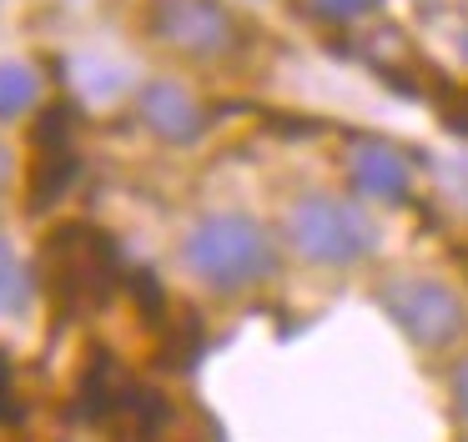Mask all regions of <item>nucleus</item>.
Listing matches in <instances>:
<instances>
[{
  "mask_svg": "<svg viewBox=\"0 0 468 442\" xmlns=\"http://www.w3.org/2000/svg\"><path fill=\"white\" fill-rule=\"evenodd\" d=\"M182 267L192 271L197 287L232 297L272 277L277 247L262 221L247 211H207L182 237Z\"/></svg>",
  "mask_w": 468,
  "mask_h": 442,
  "instance_id": "1",
  "label": "nucleus"
},
{
  "mask_svg": "<svg viewBox=\"0 0 468 442\" xmlns=\"http://www.w3.org/2000/svg\"><path fill=\"white\" fill-rule=\"evenodd\" d=\"M287 241L317 267H353L373 251L378 231L353 201L343 196H303L287 211Z\"/></svg>",
  "mask_w": 468,
  "mask_h": 442,
  "instance_id": "2",
  "label": "nucleus"
},
{
  "mask_svg": "<svg viewBox=\"0 0 468 442\" xmlns=\"http://www.w3.org/2000/svg\"><path fill=\"white\" fill-rule=\"evenodd\" d=\"M46 271H51V287H56L61 311H71V317L101 307V301L116 291V281H126L122 267H116V247L101 237V231H91V226L56 231Z\"/></svg>",
  "mask_w": 468,
  "mask_h": 442,
  "instance_id": "3",
  "label": "nucleus"
},
{
  "mask_svg": "<svg viewBox=\"0 0 468 442\" xmlns=\"http://www.w3.org/2000/svg\"><path fill=\"white\" fill-rule=\"evenodd\" d=\"M383 301L418 347H448L468 327L458 291H448L433 277H398L393 287H383Z\"/></svg>",
  "mask_w": 468,
  "mask_h": 442,
  "instance_id": "4",
  "label": "nucleus"
},
{
  "mask_svg": "<svg viewBox=\"0 0 468 442\" xmlns=\"http://www.w3.org/2000/svg\"><path fill=\"white\" fill-rule=\"evenodd\" d=\"M152 30L192 60H217L237 46V20L222 0H156Z\"/></svg>",
  "mask_w": 468,
  "mask_h": 442,
  "instance_id": "5",
  "label": "nucleus"
},
{
  "mask_svg": "<svg viewBox=\"0 0 468 442\" xmlns=\"http://www.w3.org/2000/svg\"><path fill=\"white\" fill-rule=\"evenodd\" d=\"M142 121H146L152 136L172 141V146L197 141L202 126H207L202 100H197L182 80H152V86H142Z\"/></svg>",
  "mask_w": 468,
  "mask_h": 442,
  "instance_id": "6",
  "label": "nucleus"
},
{
  "mask_svg": "<svg viewBox=\"0 0 468 442\" xmlns=\"http://www.w3.org/2000/svg\"><path fill=\"white\" fill-rule=\"evenodd\" d=\"M347 176H353V186L363 196L403 201L413 191V161L398 146H388V141H357L353 156H347Z\"/></svg>",
  "mask_w": 468,
  "mask_h": 442,
  "instance_id": "7",
  "label": "nucleus"
},
{
  "mask_svg": "<svg viewBox=\"0 0 468 442\" xmlns=\"http://www.w3.org/2000/svg\"><path fill=\"white\" fill-rule=\"evenodd\" d=\"M41 106V70L31 60H0V121H16Z\"/></svg>",
  "mask_w": 468,
  "mask_h": 442,
  "instance_id": "8",
  "label": "nucleus"
},
{
  "mask_svg": "<svg viewBox=\"0 0 468 442\" xmlns=\"http://www.w3.org/2000/svg\"><path fill=\"white\" fill-rule=\"evenodd\" d=\"M31 307V267L16 257L11 241H0V317H21Z\"/></svg>",
  "mask_w": 468,
  "mask_h": 442,
  "instance_id": "9",
  "label": "nucleus"
},
{
  "mask_svg": "<svg viewBox=\"0 0 468 442\" xmlns=\"http://www.w3.org/2000/svg\"><path fill=\"white\" fill-rule=\"evenodd\" d=\"M307 5H313L323 20H357V16H367L378 0H307Z\"/></svg>",
  "mask_w": 468,
  "mask_h": 442,
  "instance_id": "10",
  "label": "nucleus"
},
{
  "mask_svg": "<svg viewBox=\"0 0 468 442\" xmlns=\"http://www.w3.org/2000/svg\"><path fill=\"white\" fill-rule=\"evenodd\" d=\"M453 402H458V412H463V422H468V357L453 367Z\"/></svg>",
  "mask_w": 468,
  "mask_h": 442,
  "instance_id": "11",
  "label": "nucleus"
},
{
  "mask_svg": "<svg viewBox=\"0 0 468 442\" xmlns=\"http://www.w3.org/2000/svg\"><path fill=\"white\" fill-rule=\"evenodd\" d=\"M16 392H11V367H5V362H0V417H5V412H11L16 407Z\"/></svg>",
  "mask_w": 468,
  "mask_h": 442,
  "instance_id": "12",
  "label": "nucleus"
},
{
  "mask_svg": "<svg viewBox=\"0 0 468 442\" xmlns=\"http://www.w3.org/2000/svg\"><path fill=\"white\" fill-rule=\"evenodd\" d=\"M5 176H11V156H5V146H0V186H5Z\"/></svg>",
  "mask_w": 468,
  "mask_h": 442,
  "instance_id": "13",
  "label": "nucleus"
}]
</instances>
